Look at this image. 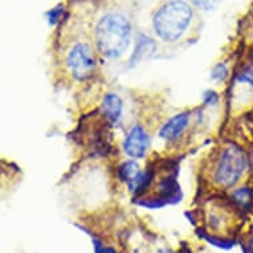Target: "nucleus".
Returning a JSON list of instances; mask_svg holds the SVG:
<instances>
[{
	"instance_id": "obj_2",
	"label": "nucleus",
	"mask_w": 253,
	"mask_h": 253,
	"mask_svg": "<svg viewBox=\"0 0 253 253\" xmlns=\"http://www.w3.org/2000/svg\"><path fill=\"white\" fill-rule=\"evenodd\" d=\"M133 40V27L129 17L112 11L102 15L94 27V48L101 58L117 61L126 54Z\"/></svg>"
},
{
	"instance_id": "obj_15",
	"label": "nucleus",
	"mask_w": 253,
	"mask_h": 253,
	"mask_svg": "<svg viewBox=\"0 0 253 253\" xmlns=\"http://www.w3.org/2000/svg\"><path fill=\"white\" fill-rule=\"evenodd\" d=\"M239 235L241 237V245L244 247L245 253H253V221L245 220Z\"/></svg>"
},
{
	"instance_id": "obj_11",
	"label": "nucleus",
	"mask_w": 253,
	"mask_h": 253,
	"mask_svg": "<svg viewBox=\"0 0 253 253\" xmlns=\"http://www.w3.org/2000/svg\"><path fill=\"white\" fill-rule=\"evenodd\" d=\"M227 199L231 202L233 207L236 208L237 211L247 215V213H252L253 212V178L248 179L247 182L241 183L231 191L224 194Z\"/></svg>"
},
{
	"instance_id": "obj_9",
	"label": "nucleus",
	"mask_w": 253,
	"mask_h": 253,
	"mask_svg": "<svg viewBox=\"0 0 253 253\" xmlns=\"http://www.w3.org/2000/svg\"><path fill=\"white\" fill-rule=\"evenodd\" d=\"M153 146V133L143 121H135L127 126L121 141V151L134 161H143L149 157Z\"/></svg>"
},
{
	"instance_id": "obj_6",
	"label": "nucleus",
	"mask_w": 253,
	"mask_h": 253,
	"mask_svg": "<svg viewBox=\"0 0 253 253\" xmlns=\"http://www.w3.org/2000/svg\"><path fill=\"white\" fill-rule=\"evenodd\" d=\"M228 109L233 116L253 110V54L241 60L228 84Z\"/></svg>"
},
{
	"instance_id": "obj_12",
	"label": "nucleus",
	"mask_w": 253,
	"mask_h": 253,
	"mask_svg": "<svg viewBox=\"0 0 253 253\" xmlns=\"http://www.w3.org/2000/svg\"><path fill=\"white\" fill-rule=\"evenodd\" d=\"M155 50H157V42H155V40L149 38V36H146V35H139L137 40H135L133 52H131L129 60H127V67H138L145 60H149L150 57H153Z\"/></svg>"
},
{
	"instance_id": "obj_10",
	"label": "nucleus",
	"mask_w": 253,
	"mask_h": 253,
	"mask_svg": "<svg viewBox=\"0 0 253 253\" xmlns=\"http://www.w3.org/2000/svg\"><path fill=\"white\" fill-rule=\"evenodd\" d=\"M98 112L109 127H120L124 125L126 102L118 91H105L98 104Z\"/></svg>"
},
{
	"instance_id": "obj_17",
	"label": "nucleus",
	"mask_w": 253,
	"mask_h": 253,
	"mask_svg": "<svg viewBox=\"0 0 253 253\" xmlns=\"http://www.w3.org/2000/svg\"><path fill=\"white\" fill-rule=\"evenodd\" d=\"M64 12V8H62L61 5H58L56 8L50 9L49 12L46 13V16H48V20H49L50 25H54L60 20V17H61V13Z\"/></svg>"
},
{
	"instance_id": "obj_19",
	"label": "nucleus",
	"mask_w": 253,
	"mask_h": 253,
	"mask_svg": "<svg viewBox=\"0 0 253 253\" xmlns=\"http://www.w3.org/2000/svg\"><path fill=\"white\" fill-rule=\"evenodd\" d=\"M252 213H253V212H252Z\"/></svg>"
},
{
	"instance_id": "obj_8",
	"label": "nucleus",
	"mask_w": 253,
	"mask_h": 253,
	"mask_svg": "<svg viewBox=\"0 0 253 253\" xmlns=\"http://www.w3.org/2000/svg\"><path fill=\"white\" fill-rule=\"evenodd\" d=\"M194 130V109H183L167 117L157 130V137L167 149L184 147Z\"/></svg>"
},
{
	"instance_id": "obj_4",
	"label": "nucleus",
	"mask_w": 253,
	"mask_h": 253,
	"mask_svg": "<svg viewBox=\"0 0 253 253\" xmlns=\"http://www.w3.org/2000/svg\"><path fill=\"white\" fill-rule=\"evenodd\" d=\"M194 19V8L186 0H169L155 11L153 31L158 40L174 44L187 34Z\"/></svg>"
},
{
	"instance_id": "obj_16",
	"label": "nucleus",
	"mask_w": 253,
	"mask_h": 253,
	"mask_svg": "<svg viewBox=\"0 0 253 253\" xmlns=\"http://www.w3.org/2000/svg\"><path fill=\"white\" fill-rule=\"evenodd\" d=\"M220 1L221 0H191V4L199 11L208 12V11L215 9L220 4Z\"/></svg>"
},
{
	"instance_id": "obj_18",
	"label": "nucleus",
	"mask_w": 253,
	"mask_h": 253,
	"mask_svg": "<svg viewBox=\"0 0 253 253\" xmlns=\"http://www.w3.org/2000/svg\"><path fill=\"white\" fill-rule=\"evenodd\" d=\"M153 253H178V252L174 251L171 247H169V245L161 244V245H157V247L154 248Z\"/></svg>"
},
{
	"instance_id": "obj_1",
	"label": "nucleus",
	"mask_w": 253,
	"mask_h": 253,
	"mask_svg": "<svg viewBox=\"0 0 253 253\" xmlns=\"http://www.w3.org/2000/svg\"><path fill=\"white\" fill-rule=\"evenodd\" d=\"M200 175L210 194H227L253 178L248 150L232 139L220 142L206 158Z\"/></svg>"
},
{
	"instance_id": "obj_3",
	"label": "nucleus",
	"mask_w": 253,
	"mask_h": 253,
	"mask_svg": "<svg viewBox=\"0 0 253 253\" xmlns=\"http://www.w3.org/2000/svg\"><path fill=\"white\" fill-rule=\"evenodd\" d=\"M200 227L216 239H231L239 235L245 223L243 213L233 207L224 194H210L200 204Z\"/></svg>"
},
{
	"instance_id": "obj_13",
	"label": "nucleus",
	"mask_w": 253,
	"mask_h": 253,
	"mask_svg": "<svg viewBox=\"0 0 253 253\" xmlns=\"http://www.w3.org/2000/svg\"><path fill=\"white\" fill-rule=\"evenodd\" d=\"M233 69L235 68L229 67L227 61L216 62L210 71V80L216 85H228L231 79H232Z\"/></svg>"
},
{
	"instance_id": "obj_7",
	"label": "nucleus",
	"mask_w": 253,
	"mask_h": 253,
	"mask_svg": "<svg viewBox=\"0 0 253 253\" xmlns=\"http://www.w3.org/2000/svg\"><path fill=\"white\" fill-rule=\"evenodd\" d=\"M117 182L125 187L130 196L134 199H139L147 195V192L153 190L155 184L157 174L153 165L142 166L141 161H134L125 158L116 165Z\"/></svg>"
},
{
	"instance_id": "obj_14",
	"label": "nucleus",
	"mask_w": 253,
	"mask_h": 253,
	"mask_svg": "<svg viewBox=\"0 0 253 253\" xmlns=\"http://www.w3.org/2000/svg\"><path fill=\"white\" fill-rule=\"evenodd\" d=\"M221 101H223V96L221 93L215 89H206V90L202 93V106H204L206 109H217L221 105Z\"/></svg>"
},
{
	"instance_id": "obj_5",
	"label": "nucleus",
	"mask_w": 253,
	"mask_h": 253,
	"mask_svg": "<svg viewBox=\"0 0 253 253\" xmlns=\"http://www.w3.org/2000/svg\"><path fill=\"white\" fill-rule=\"evenodd\" d=\"M101 57L94 44L86 40H76L62 56L64 76L72 84H91L100 75Z\"/></svg>"
}]
</instances>
